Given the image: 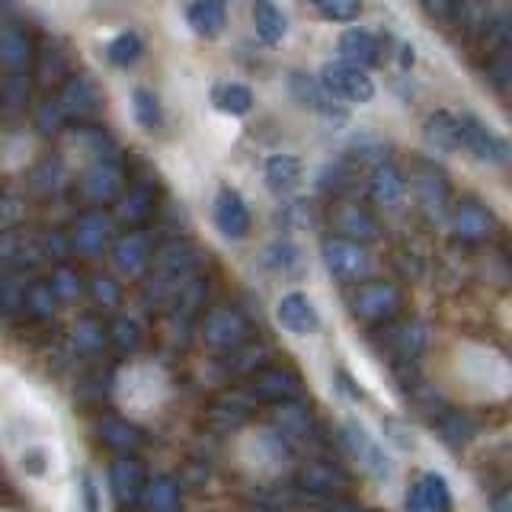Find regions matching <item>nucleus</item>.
<instances>
[{"label":"nucleus","instance_id":"7","mask_svg":"<svg viewBox=\"0 0 512 512\" xmlns=\"http://www.w3.org/2000/svg\"><path fill=\"white\" fill-rule=\"evenodd\" d=\"M112 240V218L103 208H90V212L77 215L74 234H71V250L84 256H100Z\"/></svg>","mask_w":512,"mask_h":512},{"label":"nucleus","instance_id":"24","mask_svg":"<svg viewBox=\"0 0 512 512\" xmlns=\"http://www.w3.org/2000/svg\"><path fill=\"white\" fill-rule=\"evenodd\" d=\"M224 20H228V16H224V0H189L186 23L196 36L215 39L224 29Z\"/></svg>","mask_w":512,"mask_h":512},{"label":"nucleus","instance_id":"43","mask_svg":"<svg viewBox=\"0 0 512 512\" xmlns=\"http://www.w3.org/2000/svg\"><path fill=\"white\" fill-rule=\"evenodd\" d=\"M487 80L496 87V93H509L512 87V55L509 48H496V55L487 64Z\"/></svg>","mask_w":512,"mask_h":512},{"label":"nucleus","instance_id":"40","mask_svg":"<svg viewBox=\"0 0 512 512\" xmlns=\"http://www.w3.org/2000/svg\"><path fill=\"white\" fill-rule=\"evenodd\" d=\"M311 7L333 23H352L362 16L365 0H311Z\"/></svg>","mask_w":512,"mask_h":512},{"label":"nucleus","instance_id":"46","mask_svg":"<svg viewBox=\"0 0 512 512\" xmlns=\"http://www.w3.org/2000/svg\"><path fill=\"white\" fill-rule=\"evenodd\" d=\"M90 295H93L96 304H100V308H116L119 298H122V288L112 276H103V272H100V276L90 279Z\"/></svg>","mask_w":512,"mask_h":512},{"label":"nucleus","instance_id":"50","mask_svg":"<svg viewBox=\"0 0 512 512\" xmlns=\"http://www.w3.org/2000/svg\"><path fill=\"white\" fill-rule=\"evenodd\" d=\"M71 253V240L61 231H45L39 237V256H48V260H64Z\"/></svg>","mask_w":512,"mask_h":512},{"label":"nucleus","instance_id":"4","mask_svg":"<svg viewBox=\"0 0 512 512\" xmlns=\"http://www.w3.org/2000/svg\"><path fill=\"white\" fill-rule=\"evenodd\" d=\"M324 90L340 103H372L375 100V80L356 64H327L320 74Z\"/></svg>","mask_w":512,"mask_h":512},{"label":"nucleus","instance_id":"53","mask_svg":"<svg viewBox=\"0 0 512 512\" xmlns=\"http://www.w3.org/2000/svg\"><path fill=\"white\" fill-rule=\"evenodd\" d=\"M407 512H429V506H426V500H423V490H420V484H413L410 490H407Z\"/></svg>","mask_w":512,"mask_h":512},{"label":"nucleus","instance_id":"18","mask_svg":"<svg viewBox=\"0 0 512 512\" xmlns=\"http://www.w3.org/2000/svg\"><path fill=\"white\" fill-rule=\"evenodd\" d=\"M340 58L346 64H356V68H372L381 58V39L362 26H352L340 36Z\"/></svg>","mask_w":512,"mask_h":512},{"label":"nucleus","instance_id":"6","mask_svg":"<svg viewBox=\"0 0 512 512\" xmlns=\"http://www.w3.org/2000/svg\"><path fill=\"white\" fill-rule=\"evenodd\" d=\"M202 336H205L208 346L234 352L247 340V320L240 317L234 308H215V311H208L202 320Z\"/></svg>","mask_w":512,"mask_h":512},{"label":"nucleus","instance_id":"21","mask_svg":"<svg viewBox=\"0 0 512 512\" xmlns=\"http://www.w3.org/2000/svg\"><path fill=\"white\" fill-rule=\"evenodd\" d=\"M109 487H112V493H116L119 503L141 500V493H144V471H141V464L132 461V458H119L109 468Z\"/></svg>","mask_w":512,"mask_h":512},{"label":"nucleus","instance_id":"32","mask_svg":"<svg viewBox=\"0 0 512 512\" xmlns=\"http://www.w3.org/2000/svg\"><path fill=\"white\" fill-rule=\"evenodd\" d=\"M100 436L106 445L119 448V452H135V448L141 445V432L128 420H119V416H106V420L100 423Z\"/></svg>","mask_w":512,"mask_h":512},{"label":"nucleus","instance_id":"44","mask_svg":"<svg viewBox=\"0 0 512 512\" xmlns=\"http://www.w3.org/2000/svg\"><path fill=\"white\" fill-rule=\"evenodd\" d=\"M74 343L84 352H100L106 343V333L93 317H84V320H77V327H74Z\"/></svg>","mask_w":512,"mask_h":512},{"label":"nucleus","instance_id":"9","mask_svg":"<svg viewBox=\"0 0 512 512\" xmlns=\"http://www.w3.org/2000/svg\"><path fill=\"white\" fill-rule=\"evenodd\" d=\"M212 218H215V228L228 237V240H240L250 231V212L240 192L231 186H221L218 196H215V208H212Z\"/></svg>","mask_w":512,"mask_h":512},{"label":"nucleus","instance_id":"49","mask_svg":"<svg viewBox=\"0 0 512 512\" xmlns=\"http://www.w3.org/2000/svg\"><path fill=\"white\" fill-rule=\"evenodd\" d=\"M269 266L279 272V276H295L298 269V250L292 244H272L269 250Z\"/></svg>","mask_w":512,"mask_h":512},{"label":"nucleus","instance_id":"36","mask_svg":"<svg viewBox=\"0 0 512 512\" xmlns=\"http://www.w3.org/2000/svg\"><path fill=\"white\" fill-rule=\"evenodd\" d=\"M301 484L304 490H311V493H333L336 487H343V474L340 471H333V464H308V468L301 471Z\"/></svg>","mask_w":512,"mask_h":512},{"label":"nucleus","instance_id":"27","mask_svg":"<svg viewBox=\"0 0 512 512\" xmlns=\"http://www.w3.org/2000/svg\"><path fill=\"white\" fill-rule=\"evenodd\" d=\"M404 189H407V180L391 164H378L372 180H368V192H372V199L378 205H397L404 199Z\"/></svg>","mask_w":512,"mask_h":512},{"label":"nucleus","instance_id":"14","mask_svg":"<svg viewBox=\"0 0 512 512\" xmlns=\"http://www.w3.org/2000/svg\"><path fill=\"white\" fill-rule=\"evenodd\" d=\"M151 234L148 231H128L125 237L116 240V247H112V263H116L119 272H128V276H138V272L148 269L151 263Z\"/></svg>","mask_w":512,"mask_h":512},{"label":"nucleus","instance_id":"55","mask_svg":"<svg viewBox=\"0 0 512 512\" xmlns=\"http://www.w3.org/2000/svg\"><path fill=\"white\" fill-rule=\"evenodd\" d=\"M330 512H365L362 506H333Z\"/></svg>","mask_w":512,"mask_h":512},{"label":"nucleus","instance_id":"15","mask_svg":"<svg viewBox=\"0 0 512 512\" xmlns=\"http://www.w3.org/2000/svg\"><path fill=\"white\" fill-rule=\"evenodd\" d=\"M122 186H125L122 170L109 157H100L96 164H90L84 180H80V189H84V196L90 202H112L122 192Z\"/></svg>","mask_w":512,"mask_h":512},{"label":"nucleus","instance_id":"10","mask_svg":"<svg viewBox=\"0 0 512 512\" xmlns=\"http://www.w3.org/2000/svg\"><path fill=\"white\" fill-rule=\"evenodd\" d=\"M58 106L68 119H87L100 109V93H96L93 80L84 74H68L58 90Z\"/></svg>","mask_w":512,"mask_h":512},{"label":"nucleus","instance_id":"17","mask_svg":"<svg viewBox=\"0 0 512 512\" xmlns=\"http://www.w3.org/2000/svg\"><path fill=\"white\" fill-rule=\"evenodd\" d=\"M452 228L458 237L464 240H484L487 234H493L496 228V215L490 212L487 205H480L474 199H464L455 205V215H452Z\"/></svg>","mask_w":512,"mask_h":512},{"label":"nucleus","instance_id":"11","mask_svg":"<svg viewBox=\"0 0 512 512\" xmlns=\"http://www.w3.org/2000/svg\"><path fill=\"white\" fill-rule=\"evenodd\" d=\"M276 320L282 324V330L295 333V336L317 333V327H320V314L314 308V301L304 292L282 295V301L276 304Z\"/></svg>","mask_w":512,"mask_h":512},{"label":"nucleus","instance_id":"41","mask_svg":"<svg viewBox=\"0 0 512 512\" xmlns=\"http://www.w3.org/2000/svg\"><path fill=\"white\" fill-rule=\"evenodd\" d=\"M106 340L116 346L119 352H135L141 346V327L135 324V320H128V317H116L109 324V333H106Z\"/></svg>","mask_w":512,"mask_h":512},{"label":"nucleus","instance_id":"48","mask_svg":"<svg viewBox=\"0 0 512 512\" xmlns=\"http://www.w3.org/2000/svg\"><path fill=\"white\" fill-rule=\"evenodd\" d=\"M324 192H330V196H343V192L352 186V170L346 164H333L324 170V176H320V183H317Z\"/></svg>","mask_w":512,"mask_h":512},{"label":"nucleus","instance_id":"31","mask_svg":"<svg viewBox=\"0 0 512 512\" xmlns=\"http://www.w3.org/2000/svg\"><path fill=\"white\" fill-rule=\"evenodd\" d=\"M144 500H148L151 512H176L180 509V487L173 477H157L151 484H144Z\"/></svg>","mask_w":512,"mask_h":512},{"label":"nucleus","instance_id":"52","mask_svg":"<svg viewBox=\"0 0 512 512\" xmlns=\"http://www.w3.org/2000/svg\"><path fill=\"white\" fill-rule=\"evenodd\" d=\"M20 215H23V208H20V202L16 199H10V196H0V228H13L16 221H20Z\"/></svg>","mask_w":512,"mask_h":512},{"label":"nucleus","instance_id":"34","mask_svg":"<svg viewBox=\"0 0 512 512\" xmlns=\"http://www.w3.org/2000/svg\"><path fill=\"white\" fill-rule=\"evenodd\" d=\"M29 90L32 84L26 80V74H10L4 84H0V109H4L7 116H20L29 103Z\"/></svg>","mask_w":512,"mask_h":512},{"label":"nucleus","instance_id":"19","mask_svg":"<svg viewBox=\"0 0 512 512\" xmlns=\"http://www.w3.org/2000/svg\"><path fill=\"white\" fill-rule=\"evenodd\" d=\"M196 266V253L186 244H170L154 256V276L160 285H180L186 272Z\"/></svg>","mask_w":512,"mask_h":512},{"label":"nucleus","instance_id":"42","mask_svg":"<svg viewBox=\"0 0 512 512\" xmlns=\"http://www.w3.org/2000/svg\"><path fill=\"white\" fill-rule=\"evenodd\" d=\"M55 295L48 282H32L29 288H23V308L32 314V317H52L55 314Z\"/></svg>","mask_w":512,"mask_h":512},{"label":"nucleus","instance_id":"22","mask_svg":"<svg viewBox=\"0 0 512 512\" xmlns=\"http://www.w3.org/2000/svg\"><path fill=\"white\" fill-rule=\"evenodd\" d=\"M263 180L269 192L276 196H288L301 183V160L295 154H272L263 167Z\"/></svg>","mask_w":512,"mask_h":512},{"label":"nucleus","instance_id":"51","mask_svg":"<svg viewBox=\"0 0 512 512\" xmlns=\"http://www.w3.org/2000/svg\"><path fill=\"white\" fill-rule=\"evenodd\" d=\"M279 218H285V228H311V205L308 202H295V205H285Z\"/></svg>","mask_w":512,"mask_h":512},{"label":"nucleus","instance_id":"3","mask_svg":"<svg viewBox=\"0 0 512 512\" xmlns=\"http://www.w3.org/2000/svg\"><path fill=\"white\" fill-rule=\"evenodd\" d=\"M352 314L368 320V324H381V320H391L400 308V288L394 282L384 279H368L362 282L356 292H352Z\"/></svg>","mask_w":512,"mask_h":512},{"label":"nucleus","instance_id":"38","mask_svg":"<svg viewBox=\"0 0 512 512\" xmlns=\"http://www.w3.org/2000/svg\"><path fill=\"white\" fill-rule=\"evenodd\" d=\"M458 26H464L468 32H484L487 20H490V7L484 0H452V13Z\"/></svg>","mask_w":512,"mask_h":512},{"label":"nucleus","instance_id":"25","mask_svg":"<svg viewBox=\"0 0 512 512\" xmlns=\"http://www.w3.org/2000/svg\"><path fill=\"white\" fill-rule=\"evenodd\" d=\"M253 26L263 42L279 45L288 32V16L276 0H253Z\"/></svg>","mask_w":512,"mask_h":512},{"label":"nucleus","instance_id":"12","mask_svg":"<svg viewBox=\"0 0 512 512\" xmlns=\"http://www.w3.org/2000/svg\"><path fill=\"white\" fill-rule=\"evenodd\" d=\"M301 391V381L292 368H263L256 372L250 384V397L253 400H266V404H285V400H295Z\"/></svg>","mask_w":512,"mask_h":512},{"label":"nucleus","instance_id":"16","mask_svg":"<svg viewBox=\"0 0 512 512\" xmlns=\"http://www.w3.org/2000/svg\"><path fill=\"white\" fill-rule=\"evenodd\" d=\"M36 61V52H32V42L26 36V29L20 23H4L0 26V64L10 74H26Z\"/></svg>","mask_w":512,"mask_h":512},{"label":"nucleus","instance_id":"47","mask_svg":"<svg viewBox=\"0 0 512 512\" xmlns=\"http://www.w3.org/2000/svg\"><path fill=\"white\" fill-rule=\"evenodd\" d=\"M36 125L42 135H58L64 125H68V116H64V109L58 106V100H45L36 112Z\"/></svg>","mask_w":512,"mask_h":512},{"label":"nucleus","instance_id":"1","mask_svg":"<svg viewBox=\"0 0 512 512\" xmlns=\"http://www.w3.org/2000/svg\"><path fill=\"white\" fill-rule=\"evenodd\" d=\"M320 256H324V266L333 279L340 282H359L372 272V256L359 244V240L349 237H327L324 247H320Z\"/></svg>","mask_w":512,"mask_h":512},{"label":"nucleus","instance_id":"39","mask_svg":"<svg viewBox=\"0 0 512 512\" xmlns=\"http://www.w3.org/2000/svg\"><path fill=\"white\" fill-rule=\"evenodd\" d=\"M144 52V42L138 32H122V36H116L109 42L106 48V58L116 64V68H128V64H135Z\"/></svg>","mask_w":512,"mask_h":512},{"label":"nucleus","instance_id":"37","mask_svg":"<svg viewBox=\"0 0 512 512\" xmlns=\"http://www.w3.org/2000/svg\"><path fill=\"white\" fill-rule=\"evenodd\" d=\"M276 426L282 429V436H308L311 416L295 400H285V404H276Z\"/></svg>","mask_w":512,"mask_h":512},{"label":"nucleus","instance_id":"30","mask_svg":"<svg viewBox=\"0 0 512 512\" xmlns=\"http://www.w3.org/2000/svg\"><path fill=\"white\" fill-rule=\"evenodd\" d=\"M71 71V55L61 42H45L39 52V77L42 84H55V80H64Z\"/></svg>","mask_w":512,"mask_h":512},{"label":"nucleus","instance_id":"54","mask_svg":"<svg viewBox=\"0 0 512 512\" xmlns=\"http://www.w3.org/2000/svg\"><path fill=\"white\" fill-rule=\"evenodd\" d=\"M423 7L429 16H439V20H448V13H452V0H423Z\"/></svg>","mask_w":512,"mask_h":512},{"label":"nucleus","instance_id":"45","mask_svg":"<svg viewBox=\"0 0 512 512\" xmlns=\"http://www.w3.org/2000/svg\"><path fill=\"white\" fill-rule=\"evenodd\" d=\"M48 288H52V295H55L58 301H74L84 285H80V276H77L74 269L61 266V269L52 272V282H48Z\"/></svg>","mask_w":512,"mask_h":512},{"label":"nucleus","instance_id":"2","mask_svg":"<svg viewBox=\"0 0 512 512\" xmlns=\"http://www.w3.org/2000/svg\"><path fill=\"white\" fill-rule=\"evenodd\" d=\"M455 135H458V148L474 154L484 164H506L509 160V141L503 135H496L493 128H487L477 116H455Z\"/></svg>","mask_w":512,"mask_h":512},{"label":"nucleus","instance_id":"8","mask_svg":"<svg viewBox=\"0 0 512 512\" xmlns=\"http://www.w3.org/2000/svg\"><path fill=\"white\" fill-rule=\"evenodd\" d=\"M288 93L295 96V103L301 106H308L314 112H320V116H327V119H346V109L340 106V100H333V96L324 90V84H320L317 77L311 74H304V71H295L292 77H288Z\"/></svg>","mask_w":512,"mask_h":512},{"label":"nucleus","instance_id":"28","mask_svg":"<svg viewBox=\"0 0 512 512\" xmlns=\"http://www.w3.org/2000/svg\"><path fill=\"white\" fill-rule=\"evenodd\" d=\"M423 138H426V144H432V148H439L445 154L458 151V135H455V116H452V112H445V109L432 112V116L426 119V125H423Z\"/></svg>","mask_w":512,"mask_h":512},{"label":"nucleus","instance_id":"23","mask_svg":"<svg viewBox=\"0 0 512 512\" xmlns=\"http://www.w3.org/2000/svg\"><path fill=\"white\" fill-rule=\"evenodd\" d=\"M413 192H416V202H420L429 215H439L445 202H448V183L439 170L432 167H420L413 173Z\"/></svg>","mask_w":512,"mask_h":512},{"label":"nucleus","instance_id":"13","mask_svg":"<svg viewBox=\"0 0 512 512\" xmlns=\"http://www.w3.org/2000/svg\"><path fill=\"white\" fill-rule=\"evenodd\" d=\"M330 218H333V228L340 231V237L359 240V244L378 237V221H375V215L368 212L365 205H359V202H336Z\"/></svg>","mask_w":512,"mask_h":512},{"label":"nucleus","instance_id":"5","mask_svg":"<svg viewBox=\"0 0 512 512\" xmlns=\"http://www.w3.org/2000/svg\"><path fill=\"white\" fill-rule=\"evenodd\" d=\"M343 436H346V445L352 448V455L359 458V464L362 468L372 474L375 480H388L391 474H394V464H391V458H388V452L378 445V439L368 432L362 423H356V420H349L346 426H343Z\"/></svg>","mask_w":512,"mask_h":512},{"label":"nucleus","instance_id":"20","mask_svg":"<svg viewBox=\"0 0 512 512\" xmlns=\"http://www.w3.org/2000/svg\"><path fill=\"white\" fill-rule=\"evenodd\" d=\"M426 349V327L416 324V320H404V324L388 327V352L400 362H413L420 359Z\"/></svg>","mask_w":512,"mask_h":512},{"label":"nucleus","instance_id":"29","mask_svg":"<svg viewBox=\"0 0 512 512\" xmlns=\"http://www.w3.org/2000/svg\"><path fill=\"white\" fill-rule=\"evenodd\" d=\"M212 103L218 112H224V116H247L253 106V93L247 84H215Z\"/></svg>","mask_w":512,"mask_h":512},{"label":"nucleus","instance_id":"33","mask_svg":"<svg viewBox=\"0 0 512 512\" xmlns=\"http://www.w3.org/2000/svg\"><path fill=\"white\" fill-rule=\"evenodd\" d=\"M132 109H135V119L141 128H148V132H154V128L164 125V106H160L157 93L148 90V87H138L135 96H132Z\"/></svg>","mask_w":512,"mask_h":512},{"label":"nucleus","instance_id":"35","mask_svg":"<svg viewBox=\"0 0 512 512\" xmlns=\"http://www.w3.org/2000/svg\"><path fill=\"white\" fill-rule=\"evenodd\" d=\"M420 490H423V500H426V506H429V512H452V490H448V484H445V477L442 474H436V471H426L420 480Z\"/></svg>","mask_w":512,"mask_h":512},{"label":"nucleus","instance_id":"26","mask_svg":"<svg viewBox=\"0 0 512 512\" xmlns=\"http://www.w3.org/2000/svg\"><path fill=\"white\" fill-rule=\"evenodd\" d=\"M116 215L125 221V224H135V228H141L144 221L151 218L154 212V196L144 186H132V189H122L116 196Z\"/></svg>","mask_w":512,"mask_h":512}]
</instances>
